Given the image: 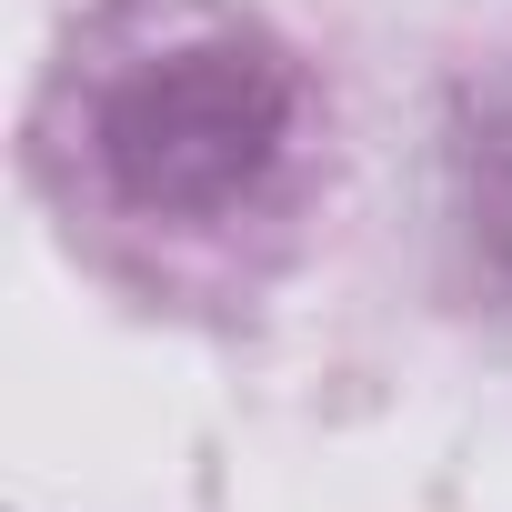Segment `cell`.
<instances>
[{
  "label": "cell",
  "instance_id": "obj_2",
  "mask_svg": "<svg viewBox=\"0 0 512 512\" xmlns=\"http://www.w3.org/2000/svg\"><path fill=\"white\" fill-rule=\"evenodd\" d=\"M452 221L472 251V282L512 312V71H492L452 131Z\"/></svg>",
  "mask_w": 512,
  "mask_h": 512
},
{
  "label": "cell",
  "instance_id": "obj_1",
  "mask_svg": "<svg viewBox=\"0 0 512 512\" xmlns=\"http://www.w3.org/2000/svg\"><path fill=\"white\" fill-rule=\"evenodd\" d=\"M71 151L121 221L221 231L292 161L302 91L262 31L211 0H121L71 51Z\"/></svg>",
  "mask_w": 512,
  "mask_h": 512
}]
</instances>
